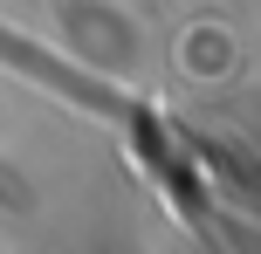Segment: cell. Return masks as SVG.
<instances>
[{"mask_svg": "<svg viewBox=\"0 0 261 254\" xmlns=\"http://www.w3.org/2000/svg\"><path fill=\"white\" fill-rule=\"evenodd\" d=\"M0 200H14V206L28 200V192H21V186H14V179H7V165H0Z\"/></svg>", "mask_w": 261, "mask_h": 254, "instance_id": "1", "label": "cell"}]
</instances>
